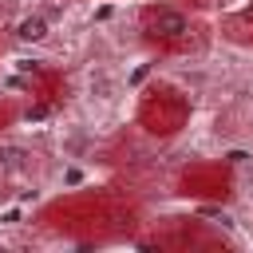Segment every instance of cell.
Masks as SVG:
<instances>
[{
    "label": "cell",
    "mask_w": 253,
    "mask_h": 253,
    "mask_svg": "<svg viewBox=\"0 0 253 253\" xmlns=\"http://www.w3.org/2000/svg\"><path fill=\"white\" fill-rule=\"evenodd\" d=\"M146 32L158 36V40H178V36L190 32V16L182 8H158V12L146 16Z\"/></svg>",
    "instance_id": "6da1fadb"
},
{
    "label": "cell",
    "mask_w": 253,
    "mask_h": 253,
    "mask_svg": "<svg viewBox=\"0 0 253 253\" xmlns=\"http://www.w3.org/2000/svg\"><path fill=\"white\" fill-rule=\"evenodd\" d=\"M12 36H16V43H24V47L47 43V36H51V20H47L43 12H24V16L12 24Z\"/></svg>",
    "instance_id": "7a4b0ae2"
},
{
    "label": "cell",
    "mask_w": 253,
    "mask_h": 253,
    "mask_svg": "<svg viewBox=\"0 0 253 253\" xmlns=\"http://www.w3.org/2000/svg\"><path fill=\"white\" fill-rule=\"evenodd\" d=\"M28 162H32V150H28V146H20V142H0V170H4V174H20Z\"/></svg>",
    "instance_id": "3957f363"
},
{
    "label": "cell",
    "mask_w": 253,
    "mask_h": 253,
    "mask_svg": "<svg viewBox=\"0 0 253 253\" xmlns=\"http://www.w3.org/2000/svg\"><path fill=\"white\" fill-rule=\"evenodd\" d=\"M198 213H202V217H210L213 225H221L225 233H233V229H237V221H233V213H229V210H217V206H202Z\"/></svg>",
    "instance_id": "277c9868"
},
{
    "label": "cell",
    "mask_w": 253,
    "mask_h": 253,
    "mask_svg": "<svg viewBox=\"0 0 253 253\" xmlns=\"http://www.w3.org/2000/svg\"><path fill=\"white\" fill-rule=\"evenodd\" d=\"M99 91V99H111V79L99 71V75H91V95Z\"/></svg>",
    "instance_id": "5b68a950"
},
{
    "label": "cell",
    "mask_w": 253,
    "mask_h": 253,
    "mask_svg": "<svg viewBox=\"0 0 253 253\" xmlns=\"http://www.w3.org/2000/svg\"><path fill=\"white\" fill-rule=\"evenodd\" d=\"M221 158H225V162H229V166H245V162H249V158H253V154H249V150H241V146H229V150H225V154H221Z\"/></svg>",
    "instance_id": "8992f818"
},
{
    "label": "cell",
    "mask_w": 253,
    "mask_h": 253,
    "mask_svg": "<svg viewBox=\"0 0 253 253\" xmlns=\"http://www.w3.org/2000/svg\"><path fill=\"white\" fill-rule=\"evenodd\" d=\"M83 178H87V174H83L79 166H67V170H63V186H79Z\"/></svg>",
    "instance_id": "52a82bcc"
}]
</instances>
